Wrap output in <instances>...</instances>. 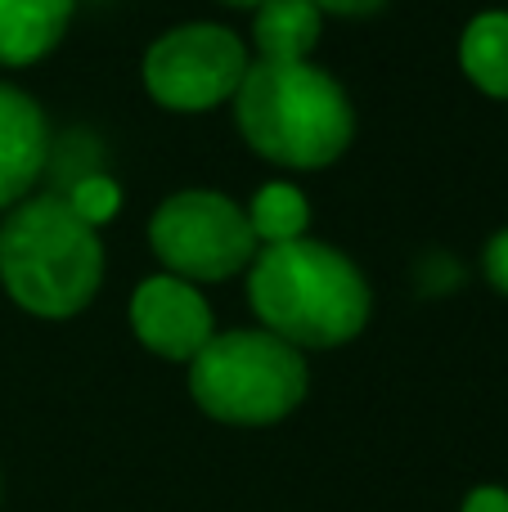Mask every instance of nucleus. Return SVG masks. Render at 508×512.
Segmentation results:
<instances>
[{"mask_svg":"<svg viewBox=\"0 0 508 512\" xmlns=\"http://www.w3.org/2000/svg\"><path fill=\"white\" fill-rule=\"evenodd\" d=\"M153 256L185 283H225L257 256L248 212L216 189H180L149 221Z\"/></svg>","mask_w":508,"mask_h":512,"instance_id":"39448f33","label":"nucleus"},{"mask_svg":"<svg viewBox=\"0 0 508 512\" xmlns=\"http://www.w3.org/2000/svg\"><path fill=\"white\" fill-rule=\"evenodd\" d=\"M68 207L90 225V230H99V225H108L117 212H122V189H117L108 176H86L68 189Z\"/></svg>","mask_w":508,"mask_h":512,"instance_id":"ddd939ff","label":"nucleus"},{"mask_svg":"<svg viewBox=\"0 0 508 512\" xmlns=\"http://www.w3.org/2000/svg\"><path fill=\"white\" fill-rule=\"evenodd\" d=\"M459 512H508V490L500 486H477L473 495L464 499V508Z\"/></svg>","mask_w":508,"mask_h":512,"instance_id":"dca6fc26","label":"nucleus"},{"mask_svg":"<svg viewBox=\"0 0 508 512\" xmlns=\"http://www.w3.org/2000/svg\"><path fill=\"white\" fill-rule=\"evenodd\" d=\"M77 0H0V68H32L63 41Z\"/></svg>","mask_w":508,"mask_h":512,"instance_id":"1a4fd4ad","label":"nucleus"},{"mask_svg":"<svg viewBox=\"0 0 508 512\" xmlns=\"http://www.w3.org/2000/svg\"><path fill=\"white\" fill-rule=\"evenodd\" d=\"M126 315H131V328L144 351L162 355L171 364H189L216 337L212 306L203 301V292L194 283L176 279V274H149L131 292Z\"/></svg>","mask_w":508,"mask_h":512,"instance_id":"0eeeda50","label":"nucleus"},{"mask_svg":"<svg viewBox=\"0 0 508 512\" xmlns=\"http://www.w3.org/2000/svg\"><path fill=\"white\" fill-rule=\"evenodd\" d=\"M225 5H234V9H261L266 0H225Z\"/></svg>","mask_w":508,"mask_h":512,"instance_id":"f3484780","label":"nucleus"},{"mask_svg":"<svg viewBox=\"0 0 508 512\" xmlns=\"http://www.w3.org/2000/svg\"><path fill=\"white\" fill-rule=\"evenodd\" d=\"M311 369L302 351L266 328L216 333L189 360V396L207 418L230 427H270L306 400Z\"/></svg>","mask_w":508,"mask_h":512,"instance_id":"20e7f679","label":"nucleus"},{"mask_svg":"<svg viewBox=\"0 0 508 512\" xmlns=\"http://www.w3.org/2000/svg\"><path fill=\"white\" fill-rule=\"evenodd\" d=\"M234 122L257 158L293 171H320L347 153L356 108L338 77L315 63H252L234 95Z\"/></svg>","mask_w":508,"mask_h":512,"instance_id":"f03ea898","label":"nucleus"},{"mask_svg":"<svg viewBox=\"0 0 508 512\" xmlns=\"http://www.w3.org/2000/svg\"><path fill=\"white\" fill-rule=\"evenodd\" d=\"M482 270H486V279H491V288L508 297V230H500L491 243H486V252H482Z\"/></svg>","mask_w":508,"mask_h":512,"instance_id":"4468645a","label":"nucleus"},{"mask_svg":"<svg viewBox=\"0 0 508 512\" xmlns=\"http://www.w3.org/2000/svg\"><path fill=\"white\" fill-rule=\"evenodd\" d=\"M252 59L221 23H176L144 50V90L171 113H207L239 95Z\"/></svg>","mask_w":508,"mask_h":512,"instance_id":"423d86ee","label":"nucleus"},{"mask_svg":"<svg viewBox=\"0 0 508 512\" xmlns=\"http://www.w3.org/2000/svg\"><path fill=\"white\" fill-rule=\"evenodd\" d=\"M252 225V239L261 248H279V243L306 239V225H311V207H306V194L288 180H270L252 194V203L243 207Z\"/></svg>","mask_w":508,"mask_h":512,"instance_id":"f8f14e48","label":"nucleus"},{"mask_svg":"<svg viewBox=\"0 0 508 512\" xmlns=\"http://www.w3.org/2000/svg\"><path fill=\"white\" fill-rule=\"evenodd\" d=\"M248 306L288 346L333 351L365 333L374 292L347 252L320 239L257 248L248 265Z\"/></svg>","mask_w":508,"mask_h":512,"instance_id":"f257e3e1","label":"nucleus"},{"mask_svg":"<svg viewBox=\"0 0 508 512\" xmlns=\"http://www.w3.org/2000/svg\"><path fill=\"white\" fill-rule=\"evenodd\" d=\"M252 14V45L261 63H306L320 45L324 14L311 0H266Z\"/></svg>","mask_w":508,"mask_h":512,"instance_id":"9d476101","label":"nucleus"},{"mask_svg":"<svg viewBox=\"0 0 508 512\" xmlns=\"http://www.w3.org/2000/svg\"><path fill=\"white\" fill-rule=\"evenodd\" d=\"M50 153V126L27 90L0 81V212H14L41 180Z\"/></svg>","mask_w":508,"mask_h":512,"instance_id":"6e6552de","label":"nucleus"},{"mask_svg":"<svg viewBox=\"0 0 508 512\" xmlns=\"http://www.w3.org/2000/svg\"><path fill=\"white\" fill-rule=\"evenodd\" d=\"M104 283V243L68 198L32 194L0 221V288L36 319H72Z\"/></svg>","mask_w":508,"mask_h":512,"instance_id":"7ed1b4c3","label":"nucleus"},{"mask_svg":"<svg viewBox=\"0 0 508 512\" xmlns=\"http://www.w3.org/2000/svg\"><path fill=\"white\" fill-rule=\"evenodd\" d=\"M459 68L482 95L508 99V9H486L464 27Z\"/></svg>","mask_w":508,"mask_h":512,"instance_id":"9b49d317","label":"nucleus"},{"mask_svg":"<svg viewBox=\"0 0 508 512\" xmlns=\"http://www.w3.org/2000/svg\"><path fill=\"white\" fill-rule=\"evenodd\" d=\"M320 14H342V18H365V14H378L387 0H311Z\"/></svg>","mask_w":508,"mask_h":512,"instance_id":"2eb2a0df","label":"nucleus"}]
</instances>
